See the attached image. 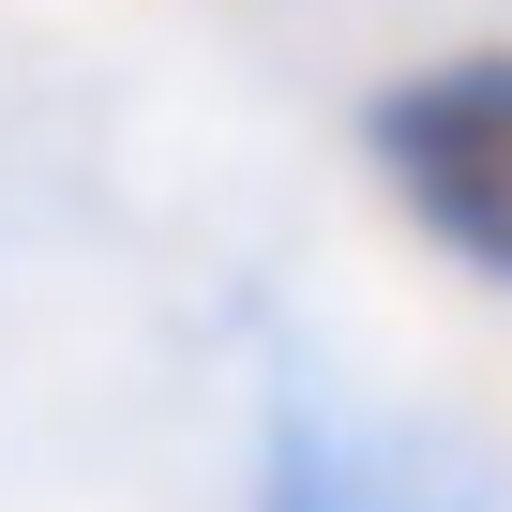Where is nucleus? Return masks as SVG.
I'll return each instance as SVG.
<instances>
[{
	"instance_id": "nucleus-1",
	"label": "nucleus",
	"mask_w": 512,
	"mask_h": 512,
	"mask_svg": "<svg viewBox=\"0 0 512 512\" xmlns=\"http://www.w3.org/2000/svg\"><path fill=\"white\" fill-rule=\"evenodd\" d=\"M362 151L392 181V211L467 256L482 287H512V46H467V61H407L377 106H362Z\"/></svg>"
},
{
	"instance_id": "nucleus-2",
	"label": "nucleus",
	"mask_w": 512,
	"mask_h": 512,
	"mask_svg": "<svg viewBox=\"0 0 512 512\" xmlns=\"http://www.w3.org/2000/svg\"><path fill=\"white\" fill-rule=\"evenodd\" d=\"M256 512H437V497H407V467H377L332 407H272V467H256Z\"/></svg>"
}]
</instances>
